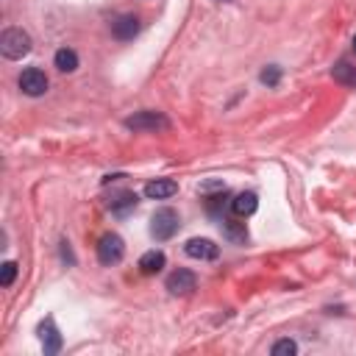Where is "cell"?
Wrapping results in <instances>:
<instances>
[{
	"label": "cell",
	"mask_w": 356,
	"mask_h": 356,
	"mask_svg": "<svg viewBox=\"0 0 356 356\" xmlns=\"http://www.w3.org/2000/svg\"><path fill=\"white\" fill-rule=\"evenodd\" d=\"M178 225H181V220H178V211L175 209H170V206L156 209L153 217H150V236L156 242H167V239L175 236Z\"/></svg>",
	"instance_id": "obj_1"
},
{
	"label": "cell",
	"mask_w": 356,
	"mask_h": 356,
	"mask_svg": "<svg viewBox=\"0 0 356 356\" xmlns=\"http://www.w3.org/2000/svg\"><path fill=\"white\" fill-rule=\"evenodd\" d=\"M0 53L6 58H22L31 53V36L22 28H6L0 33Z\"/></svg>",
	"instance_id": "obj_2"
},
{
	"label": "cell",
	"mask_w": 356,
	"mask_h": 356,
	"mask_svg": "<svg viewBox=\"0 0 356 356\" xmlns=\"http://www.w3.org/2000/svg\"><path fill=\"white\" fill-rule=\"evenodd\" d=\"M125 128L156 134V131H167L170 128V120L164 114H159V111H136V114L125 117Z\"/></svg>",
	"instance_id": "obj_3"
},
{
	"label": "cell",
	"mask_w": 356,
	"mask_h": 356,
	"mask_svg": "<svg viewBox=\"0 0 356 356\" xmlns=\"http://www.w3.org/2000/svg\"><path fill=\"white\" fill-rule=\"evenodd\" d=\"M122 256H125V242H122V236H120V234H103L100 242H97V261L106 264V267H111V264H117Z\"/></svg>",
	"instance_id": "obj_4"
},
{
	"label": "cell",
	"mask_w": 356,
	"mask_h": 356,
	"mask_svg": "<svg viewBox=\"0 0 356 356\" xmlns=\"http://www.w3.org/2000/svg\"><path fill=\"white\" fill-rule=\"evenodd\" d=\"M36 334H39V342H42V348H44L47 356H56V353L61 350L64 339H61V331H58V325H56L53 317H44V320L39 323Z\"/></svg>",
	"instance_id": "obj_5"
},
{
	"label": "cell",
	"mask_w": 356,
	"mask_h": 356,
	"mask_svg": "<svg viewBox=\"0 0 356 356\" xmlns=\"http://www.w3.org/2000/svg\"><path fill=\"white\" fill-rule=\"evenodd\" d=\"M19 89L28 97H39V95L47 92V75L39 67H28V70L19 72Z\"/></svg>",
	"instance_id": "obj_6"
},
{
	"label": "cell",
	"mask_w": 356,
	"mask_h": 356,
	"mask_svg": "<svg viewBox=\"0 0 356 356\" xmlns=\"http://www.w3.org/2000/svg\"><path fill=\"white\" fill-rule=\"evenodd\" d=\"M184 253H186L189 259L211 261V259H217V256H220V248H217L211 239H206V236H192V239L184 245Z\"/></svg>",
	"instance_id": "obj_7"
},
{
	"label": "cell",
	"mask_w": 356,
	"mask_h": 356,
	"mask_svg": "<svg viewBox=\"0 0 356 356\" xmlns=\"http://www.w3.org/2000/svg\"><path fill=\"white\" fill-rule=\"evenodd\" d=\"M195 286H197V278H195V273H189V270H175V273L167 275V289H170V295H192Z\"/></svg>",
	"instance_id": "obj_8"
},
{
	"label": "cell",
	"mask_w": 356,
	"mask_h": 356,
	"mask_svg": "<svg viewBox=\"0 0 356 356\" xmlns=\"http://www.w3.org/2000/svg\"><path fill=\"white\" fill-rule=\"evenodd\" d=\"M111 33H114V39H120V42H131V39L139 33V19H136L134 14H122V17H117V19L111 22Z\"/></svg>",
	"instance_id": "obj_9"
},
{
	"label": "cell",
	"mask_w": 356,
	"mask_h": 356,
	"mask_svg": "<svg viewBox=\"0 0 356 356\" xmlns=\"http://www.w3.org/2000/svg\"><path fill=\"white\" fill-rule=\"evenodd\" d=\"M178 192V184L172 181V178H156V181H147L145 184V195L150 197V200H167V197H172Z\"/></svg>",
	"instance_id": "obj_10"
},
{
	"label": "cell",
	"mask_w": 356,
	"mask_h": 356,
	"mask_svg": "<svg viewBox=\"0 0 356 356\" xmlns=\"http://www.w3.org/2000/svg\"><path fill=\"white\" fill-rule=\"evenodd\" d=\"M136 203H139V197H136V192H128V189H122V192H117V195H111V200H108V209L114 211V214H128V211H134L136 209Z\"/></svg>",
	"instance_id": "obj_11"
},
{
	"label": "cell",
	"mask_w": 356,
	"mask_h": 356,
	"mask_svg": "<svg viewBox=\"0 0 356 356\" xmlns=\"http://www.w3.org/2000/svg\"><path fill=\"white\" fill-rule=\"evenodd\" d=\"M256 209H259L256 192H239V195L231 200V211H234L236 217H250Z\"/></svg>",
	"instance_id": "obj_12"
},
{
	"label": "cell",
	"mask_w": 356,
	"mask_h": 356,
	"mask_svg": "<svg viewBox=\"0 0 356 356\" xmlns=\"http://www.w3.org/2000/svg\"><path fill=\"white\" fill-rule=\"evenodd\" d=\"M164 264H167V259H164L161 250H147V253L139 259V270H142L145 275H156V273H161Z\"/></svg>",
	"instance_id": "obj_13"
},
{
	"label": "cell",
	"mask_w": 356,
	"mask_h": 356,
	"mask_svg": "<svg viewBox=\"0 0 356 356\" xmlns=\"http://www.w3.org/2000/svg\"><path fill=\"white\" fill-rule=\"evenodd\" d=\"M331 75H334V81H337V83L356 89V67H350L348 61H337V67L331 70Z\"/></svg>",
	"instance_id": "obj_14"
},
{
	"label": "cell",
	"mask_w": 356,
	"mask_h": 356,
	"mask_svg": "<svg viewBox=\"0 0 356 356\" xmlns=\"http://www.w3.org/2000/svg\"><path fill=\"white\" fill-rule=\"evenodd\" d=\"M56 67L61 70V72H75L78 70V53L75 50H70V47H61V50H56Z\"/></svg>",
	"instance_id": "obj_15"
},
{
	"label": "cell",
	"mask_w": 356,
	"mask_h": 356,
	"mask_svg": "<svg viewBox=\"0 0 356 356\" xmlns=\"http://www.w3.org/2000/svg\"><path fill=\"white\" fill-rule=\"evenodd\" d=\"M17 278V261H3L0 267V286H11Z\"/></svg>",
	"instance_id": "obj_16"
},
{
	"label": "cell",
	"mask_w": 356,
	"mask_h": 356,
	"mask_svg": "<svg viewBox=\"0 0 356 356\" xmlns=\"http://www.w3.org/2000/svg\"><path fill=\"white\" fill-rule=\"evenodd\" d=\"M270 353H273V356H292V353H298V345H295L292 339H278V342L270 348Z\"/></svg>",
	"instance_id": "obj_17"
},
{
	"label": "cell",
	"mask_w": 356,
	"mask_h": 356,
	"mask_svg": "<svg viewBox=\"0 0 356 356\" xmlns=\"http://www.w3.org/2000/svg\"><path fill=\"white\" fill-rule=\"evenodd\" d=\"M259 78H261V83H267V86H278V81H281V67H275V64H273V67H264Z\"/></svg>",
	"instance_id": "obj_18"
},
{
	"label": "cell",
	"mask_w": 356,
	"mask_h": 356,
	"mask_svg": "<svg viewBox=\"0 0 356 356\" xmlns=\"http://www.w3.org/2000/svg\"><path fill=\"white\" fill-rule=\"evenodd\" d=\"M197 192H200V195H209V192H225V184L217 181V178H211V181L197 184Z\"/></svg>",
	"instance_id": "obj_19"
},
{
	"label": "cell",
	"mask_w": 356,
	"mask_h": 356,
	"mask_svg": "<svg viewBox=\"0 0 356 356\" xmlns=\"http://www.w3.org/2000/svg\"><path fill=\"white\" fill-rule=\"evenodd\" d=\"M353 50H356V36H353Z\"/></svg>",
	"instance_id": "obj_20"
},
{
	"label": "cell",
	"mask_w": 356,
	"mask_h": 356,
	"mask_svg": "<svg viewBox=\"0 0 356 356\" xmlns=\"http://www.w3.org/2000/svg\"><path fill=\"white\" fill-rule=\"evenodd\" d=\"M222 3H231V0H222Z\"/></svg>",
	"instance_id": "obj_21"
}]
</instances>
